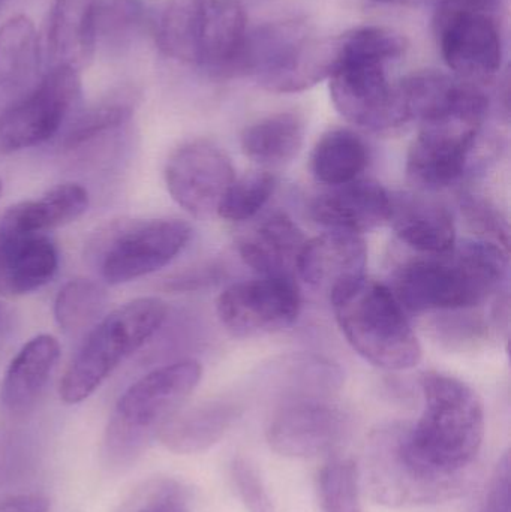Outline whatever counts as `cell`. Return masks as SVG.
<instances>
[{
  "instance_id": "15",
  "label": "cell",
  "mask_w": 511,
  "mask_h": 512,
  "mask_svg": "<svg viewBox=\"0 0 511 512\" xmlns=\"http://www.w3.org/2000/svg\"><path fill=\"white\" fill-rule=\"evenodd\" d=\"M368 248L360 234L327 231L306 240L296 271L312 289L332 294L339 286L365 276Z\"/></svg>"
},
{
  "instance_id": "30",
  "label": "cell",
  "mask_w": 511,
  "mask_h": 512,
  "mask_svg": "<svg viewBox=\"0 0 511 512\" xmlns=\"http://www.w3.org/2000/svg\"><path fill=\"white\" fill-rule=\"evenodd\" d=\"M107 292L90 279H74L60 288L54 301V318L63 333L78 336L92 330L104 315Z\"/></svg>"
},
{
  "instance_id": "26",
  "label": "cell",
  "mask_w": 511,
  "mask_h": 512,
  "mask_svg": "<svg viewBox=\"0 0 511 512\" xmlns=\"http://www.w3.org/2000/svg\"><path fill=\"white\" fill-rule=\"evenodd\" d=\"M278 400L332 399L342 387V370L314 354H288L273 361L266 373Z\"/></svg>"
},
{
  "instance_id": "7",
  "label": "cell",
  "mask_w": 511,
  "mask_h": 512,
  "mask_svg": "<svg viewBox=\"0 0 511 512\" xmlns=\"http://www.w3.org/2000/svg\"><path fill=\"white\" fill-rule=\"evenodd\" d=\"M191 237V225L180 219L117 221L98 233L92 254L105 282L120 285L170 264Z\"/></svg>"
},
{
  "instance_id": "42",
  "label": "cell",
  "mask_w": 511,
  "mask_h": 512,
  "mask_svg": "<svg viewBox=\"0 0 511 512\" xmlns=\"http://www.w3.org/2000/svg\"><path fill=\"white\" fill-rule=\"evenodd\" d=\"M0 2H2V0H0Z\"/></svg>"
},
{
  "instance_id": "25",
  "label": "cell",
  "mask_w": 511,
  "mask_h": 512,
  "mask_svg": "<svg viewBox=\"0 0 511 512\" xmlns=\"http://www.w3.org/2000/svg\"><path fill=\"white\" fill-rule=\"evenodd\" d=\"M239 415V405L231 400H207L185 411L180 409L158 439L171 453H203L224 438Z\"/></svg>"
},
{
  "instance_id": "11",
  "label": "cell",
  "mask_w": 511,
  "mask_h": 512,
  "mask_svg": "<svg viewBox=\"0 0 511 512\" xmlns=\"http://www.w3.org/2000/svg\"><path fill=\"white\" fill-rule=\"evenodd\" d=\"M386 65L341 50L329 87L333 105L348 122L378 132L404 125L396 86L387 78Z\"/></svg>"
},
{
  "instance_id": "12",
  "label": "cell",
  "mask_w": 511,
  "mask_h": 512,
  "mask_svg": "<svg viewBox=\"0 0 511 512\" xmlns=\"http://www.w3.org/2000/svg\"><path fill=\"white\" fill-rule=\"evenodd\" d=\"M350 420L332 399L278 400L267 424L266 438L276 453L293 459H311L329 453L344 442Z\"/></svg>"
},
{
  "instance_id": "32",
  "label": "cell",
  "mask_w": 511,
  "mask_h": 512,
  "mask_svg": "<svg viewBox=\"0 0 511 512\" xmlns=\"http://www.w3.org/2000/svg\"><path fill=\"white\" fill-rule=\"evenodd\" d=\"M276 177L269 171H252L234 179L218 207L219 218L246 222L258 215L275 194Z\"/></svg>"
},
{
  "instance_id": "9",
  "label": "cell",
  "mask_w": 511,
  "mask_h": 512,
  "mask_svg": "<svg viewBox=\"0 0 511 512\" xmlns=\"http://www.w3.org/2000/svg\"><path fill=\"white\" fill-rule=\"evenodd\" d=\"M80 96L78 71L48 69L29 92L0 111V155L39 146L59 134Z\"/></svg>"
},
{
  "instance_id": "2",
  "label": "cell",
  "mask_w": 511,
  "mask_h": 512,
  "mask_svg": "<svg viewBox=\"0 0 511 512\" xmlns=\"http://www.w3.org/2000/svg\"><path fill=\"white\" fill-rule=\"evenodd\" d=\"M507 270L509 251L486 240H465L449 255L414 259L399 267L392 291L411 312L471 309L501 288Z\"/></svg>"
},
{
  "instance_id": "4",
  "label": "cell",
  "mask_w": 511,
  "mask_h": 512,
  "mask_svg": "<svg viewBox=\"0 0 511 512\" xmlns=\"http://www.w3.org/2000/svg\"><path fill=\"white\" fill-rule=\"evenodd\" d=\"M336 322L351 348L384 370H408L422 360V346L392 289L362 276L330 294Z\"/></svg>"
},
{
  "instance_id": "22",
  "label": "cell",
  "mask_w": 511,
  "mask_h": 512,
  "mask_svg": "<svg viewBox=\"0 0 511 512\" xmlns=\"http://www.w3.org/2000/svg\"><path fill=\"white\" fill-rule=\"evenodd\" d=\"M60 357V345L50 334L30 339L12 358L0 385V402L12 414L33 408Z\"/></svg>"
},
{
  "instance_id": "1",
  "label": "cell",
  "mask_w": 511,
  "mask_h": 512,
  "mask_svg": "<svg viewBox=\"0 0 511 512\" xmlns=\"http://www.w3.org/2000/svg\"><path fill=\"white\" fill-rule=\"evenodd\" d=\"M416 423H389L369 436L363 481L386 507H419L464 493L485 439V409L470 385L428 372Z\"/></svg>"
},
{
  "instance_id": "35",
  "label": "cell",
  "mask_w": 511,
  "mask_h": 512,
  "mask_svg": "<svg viewBox=\"0 0 511 512\" xmlns=\"http://www.w3.org/2000/svg\"><path fill=\"white\" fill-rule=\"evenodd\" d=\"M119 512H192L191 496L180 481L152 478L132 490Z\"/></svg>"
},
{
  "instance_id": "36",
  "label": "cell",
  "mask_w": 511,
  "mask_h": 512,
  "mask_svg": "<svg viewBox=\"0 0 511 512\" xmlns=\"http://www.w3.org/2000/svg\"><path fill=\"white\" fill-rule=\"evenodd\" d=\"M462 215L467 219L468 225L479 234L480 240L495 243L509 251L510 230L509 222L500 209L482 195L464 192L461 195Z\"/></svg>"
},
{
  "instance_id": "6",
  "label": "cell",
  "mask_w": 511,
  "mask_h": 512,
  "mask_svg": "<svg viewBox=\"0 0 511 512\" xmlns=\"http://www.w3.org/2000/svg\"><path fill=\"white\" fill-rule=\"evenodd\" d=\"M488 108L485 93L470 84L455 107L420 123L408 150V179L426 191L449 188L464 179L473 167Z\"/></svg>"
},
{
  "instance_id": "24",
  "label": "cell",
  "mask_w": 511,
  "mask_h": 512,
  "mask_svg": "<svg viewBox=\"0 0 511 512\" xmlns=\"http://www.w3.org/2000/svg\"><path fill=\"white\" fill-rule=\"evenodd\" d=\"M41 42L29 18L17 15L0 27V111L38 81Z\"/></svg>"
},
{
  "instance_id": "31",
  "label": "cell",
  "mask_w": 511,
  "mask_h": 512,
  "mask_svg": "<svg viewBox=\"0 0 511 512\" xmlns=\"http://www.w3.org/2000/svg\"><path fill=\"white\" fill-rule=\"evenodd\" d=\"M93 23L96 47L122 48L143 32L149 9L144 0H95Z\"/></svg>"
},
{
  "instance_id": "3",
  "label": "cell",
  "mask_w": 511,
  "mask_h": 512,
  "mask_svg": "<svg viewBox=\"0 0 511 512\" xmlns=\"http://www.w3.org/2000/svg\"><path fill=\"white\" fill-rule=\"evenodd\" d=\"M201 375L197 360H180L134 382L117 400L105 429L102 451L107 465H132L182 409Z\"/></svg>"
},
{
  "instance_id": "5",
  "label": "cell",
  "mask_w": 511,
  "mask_h": 512,
  "mask_svg": "<svg viewBox=\"0 0 511 512\" xmlns=\"http://www.w3.org/2000/svg\"><path fill=\"white\" fill-rule=\"evenodd\" d=\"M167 315V304L158 297L135 298L105 315L66 367L60 399L66 405L89 399L126 358L158 333Z\"/></svg>"
},
{
  "instance_id": "18",
  "label": "cell",
  "mask_w": 511,
  "mask_h": 512,
  "mask_svg": "<svg viewBox=\"0 0 511 512\" xmlns=\"http://www.w3.org/2000/svg\"><path fill=\"white\" fill-rule=\"evenodd\" d=\"M306 239L284 212H273L239 237L237 249L246 265L260 276L293 277Z\"/></svg>"
},
{
  "instance_id": "39",
  "label": "cell",
  "mask_w": 511,
  "mask_h": 512,
  "mask_svg": "<svg viewBox=\"0 0 511 512\" xmlns=\"http://www.w3.org/2000/svg\"><path fill=\"white\" fill-rule=\"evenodd\" d=\"M50 501L41 493H21L0 501V512H48Z\"/></svg>"
},
{
  "instance_id": "41",
  "label": "cell",
  "mask_w": 511,
  "mask_h": 512,
  "mask_svg": "<svg viewBox=\"0 0 511 512\" xmlns=\"http://www.w3.org/2000/svg\"><path fill=\"white\" fill-rule=\"evenodd\" d=\"M0 194H2V182H0Z\"/></svg>"
},
{
  "instance_id": "20",
  "label": "cell",
  "mask_w": 511,
  "mask_h": 512,
  "mask_svg": "<svg viewBox=\"0 0 511 512\" xmlns=\"http://www.w3.org/2000/svg\"><path fill=\"white\" fill-rule=\"evenodd\" d=\"M89 207V194L78 183L54 186L36 200L9 207L0 219V236L23 237L45 234L77 221Z\"/></svg>"
},
{
  "instance_id": "40",
  "label": "cell",
  "mask_w": 511,
  "mask_h": 512,
  "mask_svg": "<svg viewBox=\"0 0 511 512\" xmlns=\"http://www.w3.org/2000/svg\"><path fill=\"white\" fill-rule=\"evenodd\" d=\"M372 2L383 3V5L410 6V8H419V6H438L449 0H372Z\"/></svg>"
},
{
  "instance_id": "23",
  "label": "cell",
  "mask_w": 511,
  "mask_h": 512,
  "mask_svg": "<svg viewBox=\"0 0 511 512\" xmlns=\"http://www.w3.org/2000/svg\"><path fill=\"white\" fill-rule=\"evenodd\" d=\"M245 9L239 0H213L201 36L197 68L215 78L237 77L245 44Z\"/></svg>"
},
{
  "instance_id": "28",
  "label": "cell",
  "mask_w": 511,
  "mask_h": 512,
  "mask_svg": "<svg viewBox=\"0 0 511 512\" xmlns=\"http://www.w3.org/2000/svg\"><path fill=\"white\" fill-rule=\"evenodd\" d=\"M213 0H167L156 41L165 56L185 65L197 66L201 36Z\"/></svg>"
},
{
  "instance_id": "14",
  "label": "cell",
  "mask_w": 511,
  "mask_h": 512,
  "mask_svg": "<svg viewBox=\"0 0 511 512\" xmlns=\"http://www.w3.org/2000/svg\"><path fill=\"white\" fill-rule=\"evenodd\" d=\"M392 194L375 180L332 186L309 204V215L330 231L360 234L389 224Z\"/></svg>"
},
{
  "instance_id": "27",
  "label": "cell",
  "mask_w": 511,
  "mask_h": 512,
  "mask_svg": "<svg viewBox=\"0 0 511 512\" xmlns=\"http://www.w3.org/2000/svg\"><path fill=\"white\" fill-rule=\"evenodd\" d=\"M305 129V120L294 111L263 117L243 131V153L261 167H282L299 155Z\"/></svg>"
},
{
  "instance_id": "33",
  "label": "cell",
  "mask_w": 511,
  "mask_h": 512,
  "mask_svg": "<svg viewBox=\"0 0 511 512\" xmlns=\"http://www.w3.org/2000/svg\"><path fill=\"white\" fill-rule=\"evenodd\" d=\"M360 474L351 460H332L317 478L318 498L323 512H363Z\"/></svg>"
},
{
  "instance_id": "8",
  "label": "cell",
  "mask_w": 511,
  "mask_h": 512,
  "mask_svg": "<svg viewBox=\"0 0 511 512\" xmlns=\"http://www.w3.org/2000/svg\"><path fill=\"white\" fill-rule=\"evenodd\" d=\"M434 29L444 62L462 81L477 86L497 77L503 42L491 9L449 0L438 6Z\"/></svg>"
},
{
  "instance_id": "29",
  "label": "cell",
  "mask_w": 511,
  "mask_h": 512,
  "mask_svg": "<svg viewBox=\"0 0 511 512\" xmlns=\"http://www.w3.org/2000/svg\"><path fill=\"white\" fill-rule=\"evenodd\" d=\"M371 161L368 144L350 129L326 132L315 144L311 170L323 185L339 186L360 179Z\"/></svg>"
},
{
  "instance_id": "10",
  "label": "cell",
  "mask_w": 511,
  "mask_h": 512,
  "mask_svg": "<svg viewBox=\"0 0 511 512\" xmlns=\"http://www.w3.org/2000/svg\"><path fill=\"white\" fill-rule=\"evenodd\" d=\"M300 306L293 277L260 276L225 289L218 300V316L231 336L257 339L290 328L299 318Z\"/></svg>"
},
{
  "instance_id": "19",
  "label": "cell",
  "mask_w": 511,
  "mask_h": 512,
  "mask_svg": "<svg viewBox=\"0 0 511 512\" xmlns=\"http://www.w3.org/2000/svg\"><path fill=\"white\" fill-rule=\"evenodd\" d=\"M339 56L341 35L323 39L305 36L255 80L267 92H303L330 78L338 66Z\"/></svg>"
},
{
  "instance_id": "13",
  "label": "cell",
  "mask_w": 511,
  "mask_h": 512,
  "mask_svg": "<svg viewBox=\"0 0 511 512\" xmlns=\"http://www.w3.org/2000/svg\"><path fill=\"white\" fill-rule=\"evenodd\" d=\"M168 194L197 219L218 215L225 192L236 179L224 150L206 140L189 141L174 150L164 171Z\"/></svg>"
},
{
  "instance_id": "16",
  "label": "cell",
  "mask_w": 511,
  "mask_h": 512,
  "mask_svg": "<svg viewBox=\"0 0 511 512\" xmlns=\"http://www.w3.org/2000/svg\"><path fill=\"white\" fill-rule=\"evenodd\" d=\"M389 224L402 243L420 254L449 255L458 245L452 212L426 195H392Z\"/></svg>"
},
{
  "instance_id": "38",
  "label": "cell",
  "mask_w": 511,
  "mask_h": 512,
  "mask_svg": "<svg viewBox=\"0 0 511 512\" xmlns=\"http://www.w3.org/2000/svg\"><path fill=\"white\" fill-rule=\"evenodd\" d=\"M510 477V454L506 453L495 466L485 499L477 512H511Z\"/></svg>"
},
{
  "instance_id": "37",
  "label": "cell",
  "mask_w": 511,
  "mask_h": 512,
  "mask_svg": "<svg viewBox=\"0 0 511 512\" xmlns=\"http://www.w3.org/2000/svg\"><path fill=\"white\" fill-rule=\"evenodd\" d=\"M231 480L236 487L240 501L249 512H275L272 498L267 492L263 478L257 468L245 457H234L230 466Z\"/></svg>"
},
{
  "instance_id": "34",
  "label": "cell",
  "mask_w": 511,
  "mask_h": 512,
  "mask_svg": "<svg viewBox=\"0 0 511 512\" xmlns=\"http://www.w3.org/2000/svg\"><path fill=\"white\" fill-rule=\"evenodd\" d=\"M131 104L128 102H102L87 108L78 114L63 135L62 146L65 150H77L116 129L122 128L131 120Z\"/></svg>"
},
{
  "instance_id": "17",
  "label": "cell",
  "mask_w": 511,
  "mask_h": 512,
  "mask_svg": "<svg viewBox=\"0 0 511 512\" xmlns=\"http://www.w3.org/2000/svg\"><path fill=\"white\" fill-rule=\"evenodd\" d=\"M95 0H54L45 24L44 54L50 68L80 71L95 54Z\"/></svg>"
},
{
  "instance_id": "21",
  "label": "cell",
  "mask_w": 511,
  "mask_h": 512,
  "mask_svg": "<svg viewBox=\"0 0 511 512\" xmlns=\"http://www.w3.org/2000/svg\"><path fill=\"white\" fill-rule=\"evenodd\" d=\"M59 267L56 246L45 234L0 236V295L20 297L47 285Z\"/></svg>"
}]
</instances>
